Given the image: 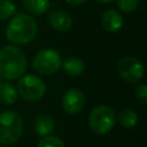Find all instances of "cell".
Wrapping results in <instances>:
<instances>
[{
    "label": "cell",
    "instance_id": "obj_2",
    "mask_svg": "<svg viewBox=\"0 0 147 147\" xmlns=\"http://www.w3.org/2000/svg\"><path fill=\"white\" fill-rule=\"evenodd\" d=\"M38 33L37 21L28 14L20 13L10 18L6 28V38L13 45H25L31 42Z\"/></svg>",
    "mask_w": 147,
    "mask_h": 147
},
{
    "label": "cell",
    "instance_id": "obj_1",
    "mask_svg": "<svg viewBox=\"0 0 147 147\" xmlns=\"http://www.w3.org/2000/svg\"><path fill=\"white\" fill-rule=\"evenodd\" d=\"M28 60L24 52L15 45H5L0 48V77L6 80H16L25 74Z\"/></svg>",
    "mask_w": 147,
    "mask_h": 147
},
{
    "label": "cell",
    "instance_id": "obj_17",
    "mask_svg": "<svg viewBox=\"0 0 147 147\" xmlns=\"http://www.w3.org/2000/svg\"><path fill=\"white\" fill-rule=\"evenodd\" d=\"M37 147H65V146L61 138L49 134V136L42 137L38 142Z\"/></svg>",
    "mask_w": 147,
    "mask_h": 147
},
{
    "label": "cell",
    "instance_id": "obj_5",
    "mask_svg": "<svg viewBox=\"0 0 147 147\" xmlns=\"http://www.w3.org/2000/svg\"><path fill=\"white\" fill-rule=\"evenodd\" d=\"M16 90L23 100L37 102L44 98L46 93V85L39 76L28 74L18 78Z\"/></svg>",
    "mask_w": 147,
    "mask_h": 147
},
{
    "label": "cell",
    "instance_id": "obj_23",
    "mask_svg": "<svg viewBox=\"0 0 147 147\" xmlns=\"http://www.w3.org/2000/svg\"><path fill=\"white\" fill-rule=\"evenodd\" d=\"M0 82H1V77H0Z\"/></svg>",
    "mask_w": 147,
    "mask_h": 147
},
{
    "label": "cell",
    "instance_id": "obj_22",
    "mask_svg": "<svg viewBox=\"0 0 147 147\" xmlns=\"http://www.w3.org/2000/svg\"><path fill=\"white\" fill-rule=\"evenodd\" d=\"M0 147H5V145H1V144H0Z\"/></svg>",
    "mask_w": 147,
    "mask_h": 147
},
{
    "label": "cell",
    "instance_id": "obj_11",
    "mask_svg": "<svg viewBox=\"0 0 147 147\" xmlns=\"http://www.w3.org/2000/svg\"><path fill=\"white\" fill-rule=\"evenodd\" d=\"M33 127H34V131L37 134H39L41 137L49 136L55 130V121L52 116L41 114L34 119Z\"/></svg>",
    "mask_w": 147,
    "mask_h": 147
},
{
    "label": "cell",
    "instance_id": "obj_16",
    "mask_svg": "<svg viewBox=\"0 0 147 147\" xmlns=\"http://www.w3.org/2000/svg\"><path fill=\"white\" fill-rule=\"evenodd\" d=\"M16 11V6L11 0H0V21L10 18Z\"/></svg>",
    "mask_w": 147,
    "mask_h": 147
},
{
    "label": "cell",
    "instance_id": "obj_8",
    "mask_svg": "<svg viewBox=\"0 0 147 147\" xmlns=\"http://www.w3.org/2000/svg\"><path fill=\"white\" fill-rule=\"evenodd\" d=\"M85 94L79 88H69L62 98V108L69 115L78 114L85 106Z\"/></svg>",
    "mask_w": 147,
    "mask_h": 147
},
{
    "label": "cell",
    "instance_id": "obj_6",
    "mask_svg": "<svg viewBox=\"0 0 147 147\" xmlns=\"http://www.w3.org/2000/svg\"><path fill=\"white\" fill-rule=\"evenodd\" d=\"M62 61L63 60L57 51L45 48L34 55L32 68L40 75H53L61 69Z\"/></svg>",
    "mask_w": 147,
    "mask_h": 147
},
{
    "label": "cell",
    "instance_id": "obj_19",
    "mask_svg": "<svg viewBox=\"0 0 147 147\" xmlns=\"http://www.w3.org/2000/svg\"><path fill=\"white\" fill-rule=\"evenodd\" d=\"M134 95H136V99L140 103L145 105L147 102V86H146V84L139 83L134 90Z\"/></svg>",
    "mask_w": 147,
    "mask_h": 147
},
{
    "label": "cell",
    "instance_id": "obj_20",
    "mask_svg": "<svg viewBox=\"0 0 147 147\" xmlns=\"http://www.w3.org/2000/svg\"><path fill=\"white\" fill-rule=\"evenodd\" d=\"M64 1L70 6H80V5L85 3L87 0H64Z\"/></svg>",
    "mask_w": 147,
    "mask_h": 147
},
{
    "label": "cell",
    "instance_id": "obj_12",
    "mask_svg": "<svg viewBox=\"0 0 147 147\" xmlns=\"http://www.w3.org/2000/svg\"><path fill=\"white\" fill-rule=\"evenodd\" d=\"M61 68L65 71L67 75L72 77H78L84 72L85 63L83 62L82 59L77 56H68L67 59H64V61H62Z\"/></svg>",
    "mask_w": 147,
    "mask_h": 147
},
{
    "label": "cell",
    "instance_id": "obj_9",
    "mask_svg": "<svg viewBox=\"0 0 147 147\" xmlns=\"http://www.w3.org/2000/svg\"><path fill=\"white\" fill-rule=\"evenodd\" d=\"M51 26L59 32H67L72 26V17L63 10H54L48 15Z\"/></svg>",
    "mask_w": 147,
    "mask_h": 147
},
{
    "label": "cell",
    "instance_id": "obj_10",
    "mask_svg": "<svg viewBox=\"0 0 147 147\" xmlns=\"http://www.w3.org/2000/svg\"><path fill=\"white\" fill-rule=\"evenodd\" d=\"M101 24L108 32H117L123 26V17L116 9H107L101 16Z\"/></svg>",
    "mask_w": 147,
    "mask_h": 147
},
{
    "label": "cell",
    "instance_id": "obj_4",
    "mask_svg": "<svg viewBox=\"0 0 147 147\" xmlns=\"http://www.w3.org/2000/svg\"><path fill=\"white\" fill-rule=\"evenodd\" d=\"M115 123L116 114L113 108L106 105L95 106L88 115V126L95 134H107L114 127Z\"/></svg>",
    "mask_w": 147,
    "mask_h": 147
},
{
    "label": "cell",
    "instance_id": "obj_21",
    "mask_svg": "<svg viewBox=\"0 0 147 147\" xmlns=\"http://www.w3.org/2000/svg\"><path fill=\"white\" fill-rule=\"evenodd\" d=\"M98 2H101V3H109V2H113L114 0H96Z\"/></svg>",
    "mask_w": 147,
    "mask_h": 147
},
{
    "label": "cell",
    "instance_id": "obj_15",
    "mask_svg": "<svg viewBox=\"0 0 147 147\" xmlns=\"http://www.w3.org/2000/svg\"><path fill=\"white\" fill-rule=\"evenodd\" d=\"M23 7L32 15H44L49 8V0H22Z\"/></svg>",
    "mask_w": 147,
    "mask_h": 147
},
{
    "label": "cell",
    "instance_id": "obj_13",
    "mask_svg": "<svg viewBox=\"0 0 147 147\" xmlns=\"http://www.w3.org/2000/svg\"><path fill=\"white\" fill-rule=\"evenodd\" d=\"M18 96L16 87L9 83L8 80L6 82H0V102L3 105H13L16 102Z\"/></svg>",
    "mask_w": 147,
    "mask_h": 147
},
{
    "label": "cell",
    "instance_id": "obj_18",
    "mask_svg": "<svg viewBox=\"0 0 147 147\" xmlns=\"http://www.w3.org/2000/svg\"><path fill=\"white\" fill-rule=\"evenodd\" d=\"M118 8L126 14L134 11L138 7V0H117Z\"/></svg>",
    "mask_w": 147,
    "mask_h": 147
},
{
    "label": "cell",
    "instance_id": "obj_3",
    "mask_svg": "<svg viewBox=\"0 0 147 147\" xmlns=\"http://www.w3.org/2000/svg\"><path fill=\"white\" fill-rule=\"evenodd\" d=\"M23 118L14 110L0 113V144L13 145L22 136Z\"/></svg>",
    "mask_w": 147,
    "mask_h": 147
},
{
    "label": "cell",
    "instance_id": "obj_14",
    "mask_svg": "<svg viewBox=\"0 0 147 147\" xmlns=\"http://www.w3.org/2000/svg\"><path fill=\"white\" fill-rule=\"evenodd\" d=\"M116 121L119 123L121 126L125 129H131L136 126V124L138 123V115L133 109L124 108L119 110L116 115Z\"/></svg>",
    "mask_w": 147,
    "mask_h": 147
},
{
    "label": "cell",
    "instance_id": "obj_7",
    "mask_svg": "<svg viewBox=\"0 0 147 147\" xmlns=\"http://www.w3.org/2000/svg\"><path fill=\"white\" fill-rule=\"evenodd\" d=\"M117 72L127 83H139L144 77L145 67L139 59L127 55L118 61Z\"/></svg>",
    "mask_w": 147,
    "mask_h": 147
}]
</instances>
